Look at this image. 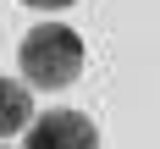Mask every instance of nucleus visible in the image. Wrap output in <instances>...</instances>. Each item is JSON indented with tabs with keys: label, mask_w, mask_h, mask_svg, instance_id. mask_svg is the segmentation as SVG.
I'll return each mask as SVG.
<instances>
[{
	"label": "nucleus",
	"mask_w": 160,
	"mask_h": 149,
	"mask_svg": "<svg viewBox=\"0 0 160 149\" xmlns=\"http://www.w3.org/2000/svg\"><path fill=\"white\" fill-rule=\"evenodd\" d=\"M28 116H33L28 88H22V83H11V77H0V138L22 132V127H28Z\"/></svg>",
	"instance_id": "nucleus-3"
},
{
	"label": "nucleus",
	"mask_w": 160,
	"mask_h": 149,
	"mask_svg": "<svg viewBox=\"0 0 160 149\" xmlns=\"http://www.w3.org/2000/svg\"><path fill=\"white\" fill-rule=\"evenodd\" d=\"M0 149H6V144H0Z\"/></svg>",
	"instance_id": "nucleus-5"
},
{
	"label": "nucleus",
	"mask_w": 160,
	"mask_h": 149,
	"mask_svg": "<svg viewBox=\"0 0 160 149\" xmlns=\"http://www.w3.org/2000/svg\"><path fill=\"white\" fill-rule=\"evenodd\" d=\"M22 149H99V127L83 111H50L28 127Z\"/></svg>",
	"instance_id": "nucleus-2"
},
{
	"label": "nucleus",
	"mask_w": 160,
	"mask_h": 149,
	"mask_svg": "<svg viewBox=\"0 0 160 149\" xmlns=\"http://www.w3.org/2000/svg\"><path fill=\"white\" fill-rule=\"evenodd\" d=\"M17 66L33 88H66L83 72V39L66 22H39L17 50Z\"/></svg>",
	"instance_id": "nucleus-1"
},
{
	"label": "nucleus",
	"mask_w": 160,
	"mask_h": 149,
	"mask_svg": "<svg viewBox=\"0 0 160 149\" xmlns=\"http://www.w3.org/2000/svg\"><path fill=\"white\" fill-rule=\"evenodd\" d=\"M22 6H39V11H66L72 0H22Z\"/></svg>",
	"instance_id": "nucleus-4"
}]
</instances>
